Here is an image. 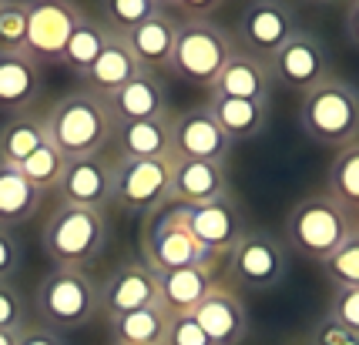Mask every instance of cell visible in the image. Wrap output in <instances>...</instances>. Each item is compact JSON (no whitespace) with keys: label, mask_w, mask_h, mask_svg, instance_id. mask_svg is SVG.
I'll use <instances>...</instances> for the list:
<instances>
[{"label":"cell","mask_w":359,"mask_h":345,"mask_svg":"<svg viewBox=\"0 0 359 345\" xmlns=\"http://www.w3.org/2000/svg\"><path fill=\"white\" fill-rule=\"evenodd\" d=\"M44 125L47 141L67 161L104 155V148L111 144V131H114L104 97L91 94V91H71V94L57 97L47 108Z\"/></svg>","instance_id":"obj_1"},{"label":"cell","mask_w":359,"mask_h":345,"mask_svg":"<svg viewBox=\"0 0 359 345\" xmlns=\"http://www.w3.org/2000/svg\"><path fill=\"white\" fill-rule=\"evenodd\" d=\"M299 127L316 144H329L336 151L359 141V91L349 80L329 74L302 94Z\"/></svg>","instance_id":"obj_2"},{"label":"cell","mask_w":359,"mask_h":345,"mask_svg":"<svg viewBox=\"0 0 359 345\" xmlns=\"http://www.w3.org/2000/svg\"><path fill=\"white\" fill-rule=\"evenodd\" d=\"M356 232V218L343 204L329 195H309L289 211L285 218V241L289 248L309 258V262H326L346 238Z\"/></svg>","instance_id":"obj_3"},{"label":"cell","mask_w":359,"mask_h":345,"mask_svg":"<svg viewBox=\"0 0 359 345\" xmlns=\"http://www.w3.org/2000/svg\"><path fill=\"white\" fill-rule=\"evenodd\" d=\"M235 37L215 20H178V37L168 71L191 87H212L235 54Z\"/></svg>","instance_id":"obj_4"},{"label":"cell","mask_w":359,"mask_h":345,"mask_svg":"<svg viewBox=\"0 0 359 345\" xmlns=\"http://www.w3.org/2000/svg\"><path fill=\"white\" fill-rule=\"evenodd\" d=\"M108 241V218L104 211H88V208H71L57 204L44 225V255L54 262V268H84L104 251Z\"/></svg>","instance_id":"obj_5"},{"label":"cell","mask_w":359,"mask_h":345,"mask_svg":"<svg viewBox=\"0 0 359 345\" xmlns=\"http://www.w3.org/2000/svg\"><path fill=\"white\" fill-rule=\"evenodd\" d=\"M34 309L47 329H84L97 315V288L78 268H54L34 288Z\"/></svg>","instance_id":"obj_6"},{"label":"cell","mask_w":359,"mask_h":345,"mask_svg":"<svg viewBox=\"0 0 359 345\" xmlns=\"http://www.w3.org/2000/svg\"><path fill=\"white\" fill-rule=\"evenodd\" d=\"M141 262L151 272H175V268H195V265H215L219 258L208 248H202L191 232L178 221L172 204L148 215L141 228Z\"/></svg>","instance_id":"obj_7"},{"label":"cell","mask_w":359,"mask_h":345,"mask_svg":"<svg viewBox=\"0 0 359 345\" xmlns=\"http://www.w3.org/2000/svg\"><path fill=\"white\" fill-rule=\"evenodd\" d=\"M172 171L175 157H158V161H111V188L114 204L135 215H155L172 202Z\"/></svg>","instance_id":"obj_8"},{"label":"cell","mask_w":359,"mask_h":345,"mask_svg":"<svg viewBox=\"0 0 359 345\" xmlns=\"http://www.w3.org/2000/svg\"><path fill=\"white\" fill-rule=\"evenodd\" d=\"M299 31L296 10L285 0H252L235 24V48L255 54L259 61H272L276 50Z\"/></svg>","instance_id":"obj_9"},{"label":"cell","mask_w":359,"mask_h":345,"mask_svg":"<svg viewBox=\"0 0 359 345\" xmlns=\"http://www.w3.org/2000/svg\"><path fill=\"white\" fill-rule=\"evenodd\" d=\"M229 272L235 282L252 292H272L289 272L285 245L269 232H245L229 251Z\"/></svg>","instance_id":"obj_10"},{"label":"cell","mask_w":359,"mask_h":345,"mask_svg":"<svg viewBox=\"0 0 359 345\" xmlns=\"http://www.w3.org/2000/svg\"><path fill=\"white\" fill-rule=\"evenodd\" d=\"M27 3V54L37 64L61 61L84 10L78 0H24Z\"/></svg>","instance_id":"obj_11"},{"label":"cell","mask_w":359,"mask_h":345,"mask_svg":"<svg viewBox=\"0 0 359 345\" xmlns=\"http://www.w3.org/2000/svg\"><path fill=\"white\" fill-rule=\"evenodd\" d=\"M172 211L191 232V238L202 248L212 251L215 258L229 255L235 248V241L245 235V218H242V208L232 195L208 204H172Z\"/></svg>","instance_id":"obj_12"},{"label":"cell","mask_w":359,"mask_h":345,"mask_svg":"<svg viewBox=\"0 0 359 345\" xmlns=\"http://www.w3.org/2000/svg\"><path fill=\"white\" fill-rule=\"evenodd\" d=\"M172 125V155L178 161H215L225 164L232 155V138L219 127L212 118V111L205 108H188L182 114L168 118Z\"/></svg>","instance_id":"obj_13"},{"label":"cell","mask_w":359,"mask_h":345,"mask_svg":"<svg viewBox=\"0 0 359 345\" xmlns=\"http://www.w3.org/2000/svg\"><path fill=\"white\" fill-rule=\"evenodd\" d=\"M269 71H272V80H282L285 87L302 91V94L332 74V71H329L326 44L309 31L292 34V37L276 50V57L269 61Z\"/></svg>","instance_id":"obj_14"},{"label":"cell","mask_w":359,"mask_h":345,"mask_svg":"<svg viewBox=\"0 0 359 345\" xmlns=\"http://www.w3.org/2000/svg\"><path fill=\"white\" fill-rule=\"evenodd\" d=\"M61 204L71 208H88V211H104L114 204V188H111V161L104 155L74 157L67 161L61 181H57Z\"/></svg>","instance_id":"obj_15"},{"label":"cell","mask_w":359,"mask_h":345,"mask_svg":"<svg viewBox=\"0 0 359 345\" xmlns=\"http://www.w3.org/2000/svg\"><path fill=\"white\" fill-rule=\"evenodd\" d=\"M158 305V282L155 272L144 262H125L108 275V282L97 288V315L114 318V315L135 312Z\"/></svg>","instance_id":"obj_16"},{"label":"cell","mask_w":359,"mask_h":345,"mask_svg":"<svg viewBox=\"0 0 359 345\" xmlns=\"http://www.w3.org/2000/svg\"><path fill=\"white\" fill-rule=\"evenodd\" d=\"M108 114L114 125H128V121H158L168 118V94L165 84L158 80L151 71H138L135 78L121 84L118 91L104 94Z\"/></svg>","instance_id":"obj_17"},{"label":"cell","mask_w":359,"mask_h":345,"mask_svg":"<svg viewBox=\"0 0 359 345\" xmlns=\"http://www.w3.org/2000/svg\"><path fill=\"white\" fill-rule=\"evenodd\" d=\"M191 318L202 325L212 345H242V339L249 335V315H245L242 298L219 282L208 288V295L191 312Z\"/></svg>","instance_id":"obj_18"},{"label":"cell","mask_w":359,"mask_h":345,"mask_svg":"<svg viewBox=\"0 0 359 345\" xmlns=\"http://www.w3.org/2000/svg\"><path fill=\"white\" fill-rule=\"evenodd\" d=\"M229 168L215 161H178L172 171V202L168 204H208L229 198Z\"/></svg>","instance_id":"obj_19"},{"label":"cell","mask_w":359,"mask_h":345,"mask_svg":"<svg viewBox=\"0 0 359 345\" xmlns=\"http://www.w3.org/2000/svg\"><path fill=\"white\" fill-rule=\"evenodd\" d=\"M158 282V305L165 312L178 318V315H191L208 288L215 285V265H195V268H175V272H155Z\"/></svg>","instance_id":"obj_20"},{"label":"cell","mask_w":359,"mask_h":345,"mask_svg":"<svg viewBox=\"0 0 359 345\" xmlns=\"http://www.w3.org/2000/svg\"><path fill=\"white\" fill-rule=\"evenodd\" d=\"M41 64L31 54H0V111L24 114L37 104L41 97Z\"/></svg>","instance_id":"obj_21"},{"label":"cell","mask_w":359,"mask_h":345,"mask_svg":"<svg viewBox=\"0 0 359 345\" xmlns=\"http://www.w3.org/2000/svg\"><path fill=\"white\" fill-rule=\"evenodd\" d=\"M208 94L225 97H245V101H266L272 97V71L266 61H259L249 50H235L229 64L222 67L215 84L208 87Z\"/></svg>","instance_id":"obj_22"},{"label":"cell","mask_w":359,"mask_h":345,"mask_svg":"<svg viewBox=\"0 0 359 345\" xmlns=\"http://www.w3.org/2000/svg\"><path fill=\"white\" fill-rule=\"evenodd\" d=\"M111 141H114V157H125V161H158V157H175L172 155V125H168V118L114 125Z\"/></svg>","instance_id":"obj_23"},{"label":"cell","mask_w":359,"mask_h":345,"mask_svg":"<svg viewBox=\"0 0 359 345\" xmlns=\"http://www.w3.org/2000/svg\"><path fill=\"white\" fill-rule=\"evenodd\" d=\"M128 41V48L135 50V57L144 71H168V61H172L175 50V37H178V20L168 10H158L155 17H148L144 24H138L135 31L121 34Z\"/></svg>","instance_id":"obj_24"},{"label":"cell","mask_w":359,"mask_h":345,"mask_svg":"<svg viewBox=\"0 0 359 345\" xmlns=\"http://www.w3.org/2000/svg\"><path fill=\"white\" fill-rule=\"evenodd\" d=\"M212 118L219 121V127L235 141H252L259 138L269 125V104L266 101H245V97H225V94H208Z\"/></svg>","instance_id":"obj_25"},{"label":"cell","mask_w":359,"mask_h":345,"mask_svg":"<svg viewBox=\"0 0 359 345\" xmlns=\"http://www.w3.org/2000/svg\"><path fill=\"white\" fill-rule=\"evenodd\" d=\"M138 71H144V67L138 64L135 50L128 48V41L121 34H111V41L104 44V50H101V57L94 61V67L81 80L88 84L91 94L104 97V94H111V91H118L121 84H128Z\"/></svg>","instance_id":"obj_26"},{"label":"cell","mask_w":359,"mask_h":345,"mask_svg":"<svg viewBox=\"0 0 359 345\" xmlns=\"http://www.w3.org/2000/svg\"><path fill=\"white\" fill-rule=\"evenodd\" d=\"M41 144H47L44 114H34V111L11 114V118L0 125V164L20 168Z\"/></svg>","instance_id":"obj_27"},{"label":"cell","mask_w":359,"mask_h":345,"mask_svg":"<svg viewBox=\"0 0 359 345\" xmlns=\"http://www.w3.org/2000/svg\"><path fill=\"white\" fill-rule=\"evenodd\" d=\"M44 195L20 174V168L0 164V228L27 225L37 215Z\"/></svg>","instance_id":"obj_28"},{"label":"cell","mask_w":359,"mask_h":345,"mask_svg":"<svg viewBox=\"0 0 359 345\" xmlns=\"http://www.w3.org/2000/svg\"><path fill=\"white\" fill-rule=\"evenodd\" d=\"M168 322L172 315L161 305H148V309H135V312L108 318V329L118 345H165Z\"/></svg>","instance_id":"obj_29"},{"label":"cell","mask_w":359,"mask_h":345,"mask_svg":"<svg viewBox=\"0 0 359 345\" xmlns=\"http://www.w3.org/2000/svg\"><path fill=\"white\" fill-rule=\"evenodd\" d=\"M111 27L101 20V17H81V24L74 27V34H71V41H67V48H64V57L61 64H67V71L71 74H78V78H84L88 71L94 67V61L101 57V50H104V44L111 41Z\"/></svg>","instance_id":"obj_30"},{"label":"cell","mask_w":359,"mask_h":345,"mask_svg":"<svg viewBox=\"0 0 359 345\" xmlns=\"http://www.w3.org/2000/svg\"><path fill=\"white\" fill-rule=\"evenodd\" d=\"M329 198L343 204L346 211L359 218V141L346 144L336 151L329 164Z\"/></svg>","instance_id":"obj_31"},{"label":"cell","mask_w":359,"mask_h":345,"mask_svg":"<svg viewBox=\"0 0 359 345\" xmlns=\"http://www.w3.org/2000/svg\"><path fill=\"white\" fill-rule=\"evenodd\" d=\"M64 168H67V157L54 148V144L47 141V144H41L37 151H34L24 164H20V174L31 181L34 188L41 191H54L57 188V181H61V174H64Z\"/></svg>","instance_id":"obj_32"},{"label":"cell","mask_w":359,"mask_h":345,"mask_svg":"<svg viewBox=\"0 0 359 345\" xmlns=\"http://www.w3.org/2000/svg\"><path fill=\"white\" fill-rule=\"evenodd\" d=\"M158 10H165V7H158L155 0H101V20L114 34L135 31L138 24L155 17Z\"/></svg>","instance_id":"obj_33"},{"label":"cell","mask_w":359,"mask_h":345,"mask_svg":"<svg viewBox=\"0 0 359 345\" xmlns=\"http://www.w3.org/2000/svg\"><path fill=\"white\" fill-rule=\"evenodd\" d=\"M323 275L332 282V288H359V232H353L323 262Z\"/></svg>","instance_id":"obj_34"},{"label":"cell","mask_w":359,"mask_h":345,"mask_svg":"<svg viewBox=\"0 0 359 345\" xmlns=\"http://www.w3.org/2000/svg\"><path fill=\"white\" fill-rule=\"evenodd\" d=\"M0 54H27V3L7 0L0 7Z\"/></svg>","instance_id":"obj_35"},{"label":"cell","mask_w":359,"mask_h":345,"mask_svg":"<svg viewBox=\"0 0 359 345\" xmlns=\"http://www.w3.org/2000/svg\"><path fill=\"white\" fill-rule=\"evenodd\" d=\"M27 325V305L14 282H0V329L20 332Z\"/></svg>","instance_id":"obj_36"},{"label":"cell","mask_w":359,"mask_h":345,"mask_svg":"<svg viewBox=\"0 0 359 345\" xmlns=\"http://www.w3.org/2000/svg\"><path fill=\"white\" fill-rule=\"evenodd\" d=\"M329 318L339 322L343 329L359 335V288H336L329 298Z\"/></svg>","instance_id":"obj_37"},{"label":"cell","mask_w":359,"mask_h":345,"mask_svg":"<svg viewBox=\"0 0 359 345\" xmlns=\"http://www.w3.org/2000/svg\"><path fill=\"white\" fill-rule=\"evenodd\" d=\"M165 345H212V339L202 332V325L191 318V315H178L168 322V335Z\"/></svg>","instance_id":"obj_38"},{"label":"cell","mask_w":359,"mask_h":345,"mask_svg":"<svg viewBox=\"0 0 359 345\" xmlns=\"http://www.w3.org/2000/svg\"><path fill=\"white\" fill-rule=\"evenodd\" d=\"M309 345H359V335L356 332L343 329L339 322H332V318H319L309 332Z\"/></svg>","instance_id":"obj_39"},{"label":"cell","mask_w":359,"mask_h":345,"mask_svg":"<svg viewBox=\"0 0 359 345\" xmlns=\"http://www.w3.org/2000/svg\"><path fill=\"white\" fill-rule=\"evenodd\" d=\"M24 262V248L11 228H0V282H11Z\"/></svg>","instance_id":"obj_40"},{"label":"cell","mask_w":359,"mask_h":345,"mask_svg":"<svg viewBox=\"0 0 359 345\" xmlns=\"http://www.w3.org/2000/svg\"><path fill=\"white\" fill-rule=\"evenodd\" d=\"M225 0H172V7L182 14V20H212Z\"/></svg>","instance_id":"obj_41"},{"label":"cell","mask_w":359,"mask_h":345,"mask_svg":"<svg viewBox=\"0 0 359 345\" xmlns=\"http://www.w3.org/2000/svg\"><path fill=\"white\" fill-rule=\"evenodd\" d=\"M17 345H64V339L54 329H47L44 322H37L17 332Z\"/></svg>","instance_id":"obj_42"},{"label":"cell","mask_w":359,"mask_h":345,"mask_svg":"<svg viewBox=\"0 0 359 345\" xmlns=\"http://www.w3.org/2000/svg\"><path fill=\"white\" fill-rule=\"evenodd\" d=\"M343 31H346V41L359 50V0H356V3H349L346 20H343Z\"/></svg>","instance_id":"obj_43"},{"label":"cell","mask_w":359,"mask_h":345,"mask_svg":"<svg viewBox=\"0 0 359 345\" xmlns=\"http://www.w3.org/2000/svg\"><path fill=\"white\" fill-rule=\"evenodd\" d=\"M0 345H17V332L0 329Z\"/></svg>","instance_id":"obj_44"},{"label":"cell","mask_w":359,"mask_h":345,"mask_svg":"<svg viewBox=\"0 0 359 345\" xmlns=\"http://www.w3.org/2000/svg\"><path fill=\"white\" fill-rule=\"evenodd\" d=\"M302 3H309V7H326V3H336V0H302Z\"/></svg>","instance_id":"obj_45"},{"label":"cell","mask_w":359,"mask_h":345,"mask_svg":"<svg viewBox=\"0 0 359 345\" xmlns=\"http://www.w3.org/2000/svg\"><path fill=\"white\" fill-rule=\"evenodd\" d=\"M158 7H172V0H155Z\"/></svg>","instance_id":"obj_46"},{"label":"cell","mask_w":359,"mask_h":345,"mask_svg":"<svg viewBox=\"0 0 359 345\" xmlns=\"http://www.w3.org/2000/svg\"><path fill=\"white\" fill-rule=\"evenodd\" d=\"M4 3H7V0H0V7H4Z\"/></svg>","instance_id":"obj_47"},{"label":"cell","mask_w":359,"mask_h":345,"mask_svg":"<svg viewBox=\"0 0 359 345\" xmlns=\"http://www.w3.org/2000/svg\"><path fill=\"white\" fill-rule=\"evenodd\" d=\"M356 232H359V221H356Z\"/></svg>","instance_id":"obj_48"},{"label":"cell","mask_w":359,"mask_h":345,"mask_svg":"<svg viewBox=\"0 0 359 345\" xmlns=\"http://www.w3.org/2000/svg\"><path fill=\"white\" fill-rule=\"evenodd\" d=\"M349 3H356V0H349Z\"/></svg>","instance_id":"obj_49"},{"label":"cell","mask_w":359,"mask_h":345,"mask_svg":"<svg viewBox=\"0 0 359 345\" xmlns=\"http://www.w3.org/2000/svg\"><path fill=\"white\" fill-rule=\"evenodd\" d=\"M114 345H118V342H114Z\"/></svg>","instance_id":"obj_50"}]
</instances>
